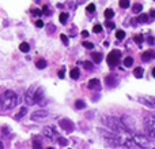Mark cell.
Listing matches in <instances>:
<instances>
[{
    "instance_id": "cell-1",
    "label": "cell",
    "mask_w": 155,
    "mask_h": 149,
    "mask_svg": "<svg viewBox=\"0 0 155 149\" xmlns=\"http://www.w3.org/2000/svg\"><path fill=\"white\" fill-rule=\"evenodd\" d=\"M102 122H104V125L106 126L110 131H113V133H116V134H123V133L129 131L128 129H127V126L124 125L123 119H118V118L104 115V116H102Z\"/></svg>"
},
{
    "instance_id": "cell-45",
    "label": "cell",
    "mask_w": 155,
    "mask_h": 149,
    "mask_svg": "<svg viewBox=\"0 0 155 149\" xmlns=\"http://www.w3.org/2000/svg\"><path fill=\"white\" fill-rule=\"evenodd\" d=\"M151 74H153V77H154V78H155V67L153 68V73H151Z\"/></svg>"
},
{
    "instance_id": "cell-27",
    "label": "cell",
    "mask_w": 155,
    "mask_h": 149,
    "mask_svg": "<svg viewBox=\"0 0 155 149\" xmlns=\"http://www.w3.org/2000/svg\"><path fill=\"white\" fill-rule=\"evenodd\" d=\"M67 19H68V14L67 12H61V14H60V22H61V23H65V22H67Z\"/></svg>"
},
{
    "instance_id": "cell-6",
    "label": "cell",
    "mask_w": 155,
    "mask_h": 149,
    "mask_svg": "<svg viewBox=\"0 0 155 149\" xmlns=\"http://www.w3.org/2000/svg\"><path fill=\"white\" fill-rule=\"evenodd\" d=\"M37 88H38V86H30L29 89H27L25 99H26V103L29 104V106L37 104V100H35V93H37Z\"/></svg>"
},
{
    "instance_id": "cell-12",
    "label": "cell",
    "mask_w": 155,
    "mask_h": 149,
    "mask_svg": "<svg viewBox=\"0 0 155 149\" xmlns=\"http://www.w3.org/2000/svg\"><path fill=\"white\" fill-rule=\"evenodd\" d=\"M87 86H88V89H91V90H99L101 89V82H99V79L93 78L88 81Z\"/></svg>"
},
{
    "instance_id": "cell-31",
    "label": "cell",
    "mask_w": 155,
    "mask_h": 149,
    "mask_svg": "<svg viewBox=\"0 0 155 149\" xmlns=\"http://www.w3.org/2000/svg\"><path fill=\"white\" fill-rule=\"evenodd\" d=\"M33 147L34 148H41V142L38 141V137H34V138H33Z\"/></svg>"
},
{
    "instance_id": "cell-34",
    "label": "cell",
    "mask_w": 155,
    "mask_h": 149,
    "mask_svg": "<svg viewBox=\"0 0 155 149\" xmlns=\"http://www.w3.org/2000/svg\"><path fill=\"white\" fill-rule=\"evenodd\" d=\"M93 32L94 33H101L102 32V26H101V25H95V26H94V29H93Z\"/></svg>"
},
{
    "instance_id": "cell-13",
    "label": "cell",
    "mask_w": 155,
    "mask_h": 149,
    "mask_svg": "<svg viewBox=\"0 0 155 149\" xmlns=\"http://www.w3.org/2000/svg\"><path fill=\"white\" fill-rule=\"evenodd\" d=\"M153 57H155V52L154 51H146L142 54V59L146 60V62H148V60H151Z\"/></svg>"
},
{
    "instance_id": "cell-26",
    "label": "cell",
    "mask_w": 155,
    "mask_h": 149,
    "mask_svg": "<svg viewBox=\"0 0 155 149\" xmlns=\"http://www.w3.org/2000/svg\"><path fill=\"white\" fill-rule=\"evenodd\" d=\"M113 15H114V11H113L112 8H106V10H105V16H106L107 19L113 18Z\"/></svg>"
},
{
    "instance_id": "cell-43",
    "label": "cell",
    "mask_w": 155,
    "mask_h": 149,
    "mask_svg": "<svg viewBox=\"0 0 155 149\" xmlns=\"http://www.w3.org/2000/svg\"><path fill=\"white\" fill-rule=\"evenodd\" d=\"M150 15L153 16V19H155V10H151L150 11Z\"/></svg>"
},
{
    "instance_id": "cell-38",
    "label": "cell",
    "mask_w": 155,
    "mask_h": 149,
    "mask_svg": "<svg viewBox=\"0 0 155 149\" xmlns=\"http://www.w3.org/2000/svg\"><path fill=\"white\" fill-rule=\"evenodd\" d=\"M35 26H37V27H42L44 26V22L41 21V19H37V21H35Z\"/></svg>"
},
{
    "instance_id": "cell-15",
    "label": "cell",
    "mask_w": 155,
    "mask_h": 149,
    "mask_svg": "<svg viewBox=\"0 0 155 149\" xmlns=\"http://www.w3.org/2000/svg\"><path fill=\"white\" fill-rule=\"evenodd\" d=\"M42 97H44V89L38 86L37 88V93H35V100H37V103H40V101L42 100Z\"/></svg>"
},
{
    "instance_id": "cell-3",
    "label": "cell",
    "mask_w": 155,
    "mask_h": 149,
    "mask_svg": "<svg viewBox=\"0 0 155 149\" xmlns=\"http://www.w3.org/2000/svg\"><path fill=\"white\" fill-rule=\"evenodd\" d=\"M144 126L151 137H155V116L154 115H146L144 116Z\"/></svg>"
},
{
    "instance_id": "cell-8",
    "label": "cell",
    "mask_w": 155,
    "mask_h": 149,
    "mask_svg": "<svg viewBox=\"0 0 155 149\" xmlns=\"http://www.w3.org/2000/svg\"><path fill=\"white\" fill-rule=\"evenodd\" d=\"M134 140L135 142H136L137 147H142V148H148L151 147L150 141H148V138H146L144 136H140V134H134Z\"/></svg>"
},
{
    "instance_id": "cell-18",
    "label": "cell",
    "mask_w": 155,
    "mask_h": 149,
    "mask_svg": "<svg viewBox=\"0 0 155 149\" xmlns=\"http://www.w3.org/2000/svg\"><path fill=\"white\" fill-rule=\"evenodd\" d=\"M143 73H144V71H143L142 67H136V68H135V71H134V75L136 77V78H142Z\"/></svg>"
},
{
    "instance_id": "cell-36",
    "label": "cell",
    "mask_w": 155,
    "mask_h": 149,
    "mask_svg": "<svg viewBox=\"0 0 155 149\" xmlns=\"http://www.w3.org/2000/svg\"><path fill=\"white\" fill-rule=\"evenodd\" d=\"M83 66H84L86 70H91V68H93V64H91L90 62H84L83 63Z\"/></svg>"
},
{
    "instance_id": "cell-5",
    "label": "cell",
    "mask_w": 155,
    "mask_h": 149,
    "mask_svg": "<svg viewBox=\"0 0 155 149\" xmlns=\"http://www.w3.org/2000/svg\"><path fill=\"white\" fill-rule=\"evenodd\" d=\"M120 57H121V52L120 51H112L109 55H107V64L110 66V67H116V66L118 64V62H120Z\"/></svg>"
},
{
    "instance_id": "cell-2",
    "label": "cell",
    "mask_w": 155,
    "mask_h": 149,
    "mask_svg": "<svg viewBox=\"0 0 155 149\" xmlns=\"http://www.w3.org/2000/svg\"><path fill=\"white\" fill-rule=\"evenodd\" d=\"M18 101V96L14 90H5L2 96V111H7V109H12L16 106Z\"/></svg>"
},
{
    "instance_id": "cell-21",
    "label": "cell",
    "mask_w": 155,
    "mask_h": 149,
    "mask_svg": "<svg viewBox=\"0 0 155 149\" xmlns=\"http://www.w3.org/2000/svg\"><path fill=\"white\" fill-rule=\"evenodd\" d=\"M70 77L72 79H78V78H79V70H78V68H72V70H71V73H70Z\"/></svg>"
},
{
    "instance_id": "cell-19",
    "label": "cell",
    "mask_w": 155,
    "mask_h": 149,
    "mask_svg": "<svg viewBox=\"0 0 155 149\" xmlns=\"http://www.w3.org/2000/svg\"><path fill=\"white\" fill-rule=\"evenodd\" d=\"M46 60H44V59H40V60H37L35 62V66H37V68H45L46 67Z\"/></svg>"
},
{
    "instance_id": "cell-20",
    "label": "cell",
    "mask_w": 155,
    "mask_h": 149,
    "mask_svg": "<svg viewBox=\"0 0 155 149\" xmlns=\"http://www.w3.org/2000/svg\"><path fill=\"white\" fill-rule=\"evenodd\" d=\"M142 10H143V5H142V4H139V3H136V4H134V7H132V11H134L135 14H139V12H142Z\"/></svg>"
},
{
    "instance_id": "cell-4",
    "label": "cell",
    "mask_w": 155,
    "mask_h": 149,
    "mask_svg": "<svg viewBox=\"0 0 155 149\" xmlns=\"http://www.w3.org/2000/svg\"><path fill=\"white\" fill-rule=\"evenodd\" d=\"M102 136H104L105 141L109 142L110 145H124L125 144V141H123L121 137L114 136V134H107V133H104V131H102Z\"/></svg>"
},
{
    "instance_id": "cell-14",
    "label": "cell",
    "mask_w": 155,
    "mask_h": 149,
    "mask_svg": "<svg viewBox=\"0 0 155 149\" xmlns=\"http://www.w3.org/2000/svg\"><path fill=\"white\" fill-rule=\"evenodd\" d=\"M91 59H93L94 63H99L102 60V54L101 52H93L91 54Z\"/></svg>"
},
{
    "instance_id": "cell-33",
    "label": "cell",
    "mask_w": 155,
    "mask_h": 149,
    "mask_svg": "<svg viewBox=\"0 0 155 149\" xmlns=\"http://www.w3.org/2000/svg\"><path fill=\"white\" fill-rule=\"evenodd\" d=\"M86 8H87V11H88V12H94V11H95V4H93V3H90V4H88Z\"/></svg>"
},
{
    "instance_id": "cell-7",
    "label": "cell",
    "mask_w": 155,
    "mask_h": 149,
    "mask_svg": "<svg viewBox=\"0 0 155 149\" xmlns=\"http://www.w3.org/2000/svg\"><path fill=\"white\" fill-rule=\"evenodd\" d=\"M49 118V112L44 111V109H38V111H34L31 114V120H35V122H42V120H46Z\"/></svg>"
},
{
    "instance_id": "cell-22",
    "label": "cell",
    "mask_w": 155,
    "mask_h": 149,
    "mask_svg": "<svg viewBox=\"0 0 155 149\" xmlns=\"http://www.w3.org/2000/svg\"><path fill=\"white\" fill-rule=\"evenodd\" d=\"M26 112H27V108H26V107H23V108H21V111H19L18 114L15 115V119H21V118L23 116V115H26Z\"/></svg>"
},
{
    "instance_id": "cell-28",
    "label": "cell",
    "mask_w": 155,
    "mask_h": 149,
    "mask_svg": "<svg viewBox=\"0 0 155 149\" xmlns=\"http://www.w3.org/2000/svg\"><path fill=\"white\" fill-rule=\"evenodd\" d=\"M57 142H59L61 147H65V145H68V140L63 138V137H59V138H57Z\"/></svg>"
},
{
    "instance_id": "cell-42",
    "label": "cell",
    "mask_w": 155,
    "mask_h": 149,
    "mask_svg": "<svg viewBox=\"0 0 155 149\" xmlns=\"http://www.w3.org/2000/svg\"><path fill=\"white\" fill-rule=\"evenodd\" d=\"M82 37H88V33L86 32V30H83L82 32Z\"/></svg>"
},
{
    "instance_id": "cell-17",
    "label": "cell",
    "mask_w": 155,
    "mask_h": 149,
    "mask_svg": "<svg viewBox=\"0 0 155 149\" xmlns=\"http://www.w3.org/2000/svg\"><path fill=\"white\" fill-rule=\"evenodd\" d=\"M19 49H21L23 54H27V52L30 51V45H29L27 43H22L21 45H19Z\"/></svg>"
},
{
    "instance_id": "cell-11",
    "label": "cell",
    "mask_w": 155,
    "mask_h": 149,
    "mask_svg": "<svg viewBox=\"0 0 155 149\" xmlns=\"http://www.w3.org/2000/svg\"><path fill=\"white\" fill-rule=\"evenodd\" d=\"M137 100H139L140 103H143L144 106L150 107V108H154L155 107V97H153V96H142V97H139Z\"/></svg>"
},
{
    "instance_id": "cell-37",
    "label": "cell",
    "mask_w": 155,
    "mask_h": 149,
    "mask_svg": "<svg viewBox=\"0 0 155 149\" xmlns=\"http://www.w3.org/2000/svg\"><path fill=\"white\" fill-rule=\"evenodd\" d=\"M60 38H61V41L65 44V45H68V37H67V36H65V34H61V36H60Z\"/></svg>"
},
{
    "instance_id": "cell-35",
    "label": "cell",
    "mask_w": 155,
    "mask_h": 149,
    "mask_svg": "<svg viewBox=\"0 0 155 149\" xmlns=\"http://www.w3.org/2000/svg\"><path fill=\"white\" fill-rule=\"evenodd\" d=\"M83 47H86V48H88V49H93L94 48V44L87 43V41H83Z\"/></svg>"
},
{
    "instance_id": "cell-40",
    "label": "cell",
    "mask_w": 155,
    "mask_h": 149,
    "mask_svg": "<svg viewBox=\"0 0 155 149\" xmlns=\"http://www.w3.org/2000/svg\"><path fill=\"white\" fill-rule=\"evenodd\" d=\"M31 12H33V14H34V15L40 16V15H41V14H42V12H44V11H40V10H33V11H31Z\"/></svg>"
},
{
    "instance_id": "cell-25",
    "label": "cell",
    "mask_w": 155,
    "mask_h": 149,
    "mask_svg": "<svg viewBox=\"0 0 155 149\" xmlns=\"http://www.w3.org/2000/svg\"><path fill=\"white\" fill-rule=\"evenodd\" d=\"M137 22H140V23H146V22H148V15H146V14H142V15H139V18H137Z\"/></svg>"
},
{
    "instance_id": "cell-9",
    "label": "cell",
    "mask_w": 155,
    "mask_h": 149,
    "mask_svg": "<svg viewBox=\"0 0 155 149\" xmlns=\"http://www.w3.org/2000/svg\"><path fill=\"white\" fill-rule=\"evenodd\" d=\"M42 134L49 140H57L60 137L59 134H57V131L54 130V127H52V126H46V127H44Z\"/></svg>"
},
{
    "instance_id": "cell-24",
    "label": "cell",
    "mask_w": 155,
    "mask_h": 149,
    "mask_svg": "<svg viewBox=\"0 0 155 149\" xmlns=\"http://www.w3.org/2000/svg\"><path fill=\"white\" fill-rule=\"evenodd\" d=\"M84 107H86L84 101H82V100H76V101H75V108H76V109H83Z\"/></svg>"
},
{
    "instance_id": "cell-41",
    "label": "cell",
    "mask_w": 155,
    "mask_h": 149,
    "mask_svg": "<svg viewBox=\"0 0 155 149\" xmlns=\"http://www.w3.org/2000/svg\"><path fill=\"white\" fill-rule=\"evenodd\" d=\"M59 78H61V79L64 78V71H63V70H60V71H59Z\"/></svg>"
},
{
    "instance_id": "cell-16",
    "label": "cell",
    "mask_w": 155,
    "mask_h": 149,
    "mask_svg": "<svg viewBox=\"0 0 155 149\" xmlns=\"http://www.w3.org/2000/svg\"><path fill=\"white\" fill-rule=\"evenodd\" d=\"M106 84H107V86H114V84H117V79H116L113 75H107L106 77Z\"/></svg>"
},
{
    "instance_id": "cell-32",
    "label": "cell",
    "mask_w": 155,
    "mask_h": 149,
    "mask_svg": "<svg viewBox=\"0 0 155 149\" xmlns=\"http://www.w3.org/2000/svg\"><path fill=\"white\" fill-rule=\"evenodd\" d=\"M135 43H136V44H142L143 43V36L142 34L135 36Z\"/></svg>"
},
{
    "instance_id": "cell-44",
    "label": "cell",
    "mask_w": 155,
    "mask_h": 149,
    "mask_svg": "<svg viewBox=\"0 0 155 149\" xmlns=\"http://www.w3.org/2000/svg\"><path fill=\"white\" fill-rule=\"evenodd\" d=\"M148 44H154V38H153V37L148 38Z\"/></svg>"
},
{
    "instance_id": "cell-29",
    "label": "cell",
    "mask_w": 155,
    "mask_h": 149,
    "mask_svg": "<svg viewBox=\"0 0 155 149\" xmlns=\"http://www.w3.org/2000/svg\"><path fill=\"white\" fill-rule=\"evenodd\" d=\"M120 7L121 8H128L129 7V0H120Z\"/></svg>"
},
{
    "instance_id": "cell-23",
    "label": "cell",
    "mask_w": 155,
    "mask_h": 149,
    "mask_svg": "<svg viewBox=\"0 0 155 149\" xmlns=\"http://www.w3.org/2000/svg\"><path fill=\"white\" fill-rule=\"evenodd\" d=\"M132 64H134V57H131V56L125 57V60H124V66H125V67H131Z\"/></svg>"
},
{
    "instance_id": "cell-39",
    "label": "cell",
    "mask_w": 155,
    "mask_h": 149,
    "mask_svg": "<svg viewBox=\"0 0 155 149\" xmlns=\"http://www.w3.org/2000/svg\"><path fill=\"white\" fill-rule=\"evenodd\" d=\"M106 26L110 27V29H113V27H114V23H113V22H110L109 19H107V21H106Z\"/></svg>"
},
{
    "instance_id": "cell-30",
    "label": "cell",
    "mask_w": 155,
    "mask_h": 149,
    "mask_svg": "<svg viewBox=\"0 0 155 149\" xmlns=\"http://www.w3.org/2000/svg\"><path fill=\"white\" fill-rule=\"evenodd\" d=\"M116 37H117L118 40H123V38L125 37V32H124V30H118V32L116 33Z\"/></svg>"
},
{
    "instance_id": "cell-10",
    "label": "cell",
    "mask_w": 155,
    "mask_h": 149,
    "mask_svg": "<svg viewBox=\"0 0 155 149\" xmlns=\"http://www.w3.org/2000/svg\"><path fill=\"white\" fill-rule=\"evenodd\" d=\"M59 125H60V127L63 129V130H65V131H68V133H71V131H74V123L71 122L70 119H60V122H59Z\"/></svg>"
}]
</instances>
